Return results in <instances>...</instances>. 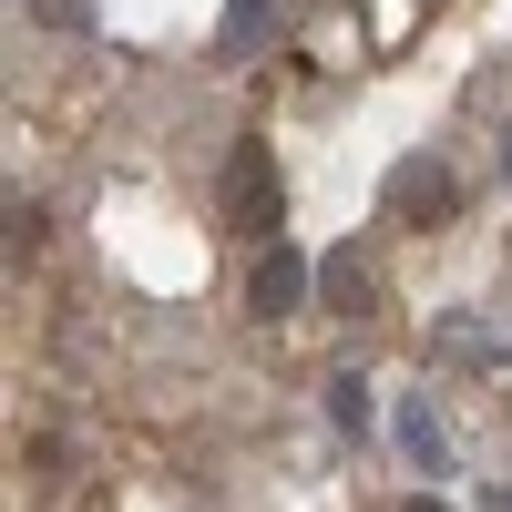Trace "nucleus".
Wrapping results in <instances>:
<instances>
[{"instance_id":"obj_3","label":"nucleus","mask_w":512,"mask_h":512,"mask_svg":"<svg viewBox=\"0 0 512 512\" xmlns=\"http://www.w3.org/2000/svg\"><path fill=\"white\" fill-rule=\"evenodd\" d=\"M451 205H461V185H451V164H431V154H410L390 175V216L400 226H451Z\"/></svg>"},{"instance_id":"obj_6","label":"nucleus","mask_w":512,"mask_h":512,"mask_svg":"<svg viewBox=\"0 0 512 512\" xmlns=\"http://www.w3.org/2000/svg\"><path fill=\"white\" fill-rule=\"evenodd\" d=\"M31 256H41V205L11 195V267H31Z\"/></svg>"},{"instance_id":"obj_8","label":"nucleus","mask_w":512,"mask_h":512,"mask_svg":"<svg viewBox=\"0 0 512 512\" xmlns=\"http://www.w3.org/2000/svg\"><path fill=\"white\" fill-rule=\"evenodd\" d=\"M256 41H267V0H236L226 11V52H256Z\"/></svg>"},{"instance_id":"obj_1","label":"nucleus","mask_w":512,"mask_h":512,"mask_svg":"<svg viewBox=\"0 0 512 512\" xmlns=\"http://www.w3.org/2000/svg\"><path fill=\"white\" fill-rule=\"evenodd\" d=\"M277 216H287V195H277V154L246 134V144L226 154V226H236V236H277Z\"/></svg>"},{"instance_id":"obj_7","label":"nucleus","mask_w":512,"mask_h":512,"mask_svg":"<svg viewBox=\"0 0 512 512\" xmlns=\"http://www.w3.org/2000/svg\"><path fill=\"white\" fill-rule=\"evenodd\" d=\"M328 420H338V431H369V390H359V379H328Z\"/></svg>"},{"instance_id":"obj_9","label":"nucleus","mask_w":512,"mask_h":512,"mask_svg":"<svg viewBox=\"0 0 512 512\" xmlns=\"http://www.w3.org/2000/svg\"><path fill=\"white\" fill-rule=\"evenodd\" d=\"M502 175H512V123H502Z\"/></svg>"},{"instance_id":"obj_10","label":"nucleus","mask_w":512,"mask_h":512,"mask_svg":"<svg viewBox=\"0 0 512 512\" xmlns=\"http://www.w3.org/2000/svg\"><path fill=\"white\" fill-rule=\"evenodd\" d=\"M410 512H451V502H410Z\"/></svg>"},{"instance_id":"obj_2","label":"nucleus","mask_w":512,"mask_h":512,"mask_svg":"<svg viewBox=\"0 0 512 512\" xmlns=\"http://www.w3.org/2000/svg\"><path fill=\"white\" fill-rule=\"evenodd\" d=\"M308 287H318V277H308V256H297V246H256V277H246V308L267 318V328L308 308Z\"/></svg>"},{"instance_id":"obj_4","label":"nucleus","mask_w":512,"mask_h":512,"mask_svg":"<svg viewBox=\"0 0 512 512\" xmlns=\"http://www.w3.org/2000/svg\"><path fill=\"white\" fill-rule=\"evenodd\" d=\"M318 297H328L338 318H369V308H379V267H369V246H338L328 267H318Z\"/></svg>"},{"instance_id":"obj_5","label":"nucleus","mask_w":512,"mask_h":512,"mask_svg":"<svg viewBox=\"0 0 512 512\" xmlns=\"http://www.w3.org/2000/svg\"><path fill=\"white\" fill-rule=\"evenodd\" d=\"M400 451H410V472H441V461H451L441 451V420L420 410V400H400Z\"/></svg>"}]
</instances>
